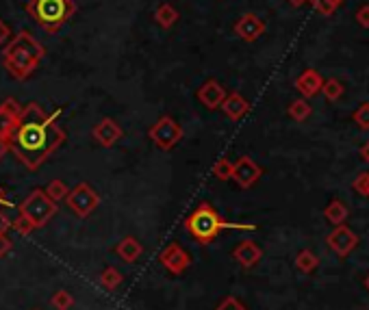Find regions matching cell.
<instances>
[{
    "label": "cell",
    "mask_w": 369,
    "mask_h": 310,
    "mask_svg": "<svg viewBox=\"0 0 369 310\" xmlns=\"http://www.w3.org/2000/svg\"><path fill=\"white\" fill-rule=\"evenodd\" d=\"M57 117L59 113L46 115L38 102H31L22 108V115L5 137L9 152H13L26 170H40L63 145L65 133L57 124Z\"/></svg>",
    "instance_id": "obj_1"
},
{
    "label": "cell",
    "mask_w": 369,
    "mask_h": 310,
    "mask_svg": "<svg viewBox=\"0 0 369 310\" xmlns=\"http://www.w3.org/2000/svg\"><path fill=\"white\" fill-rule=\"evenodd\" d=\"M44 54L46 48L28 31H20L7 42L3 50V65L15 81H26L38 70Z\"/></svg>",
    "instance_id": "obj_2"
},
{
    "label": "cell",
    "mask_w": 369,
    "mask_h": 310,
    "mask_svg": "<svg viewBox=\"0 0 369 310\" xmlns=\"http://www.w3.org/2000/svg\"><path fill=\"white\" fill-rule=\"evenodd\" d=\"M185 230L196 239L200 245H208L211 241H215L220 232L224 230H239V232H254V224H231L220 217V213L211 206L208 202L198 204V209H193V213L185 220Z\"/></svg>",
    "instance_id": "obj_3"
},
{
    "label": "cell",
    "mask_w": 369,
    "mask_h": 310,
    "mask_svg": "<svg viewBox=\"0 0 369 310\" xmlns=\"http://www.w3.org/2000/svg\"><path fill=\"white\" fill-rule=\"evenodd\" d=\"M33 22H38L44 31L57 33L63 24L72 20L76 13L74 0H28L24 5Z\"/></svg>",
    "instance_id": "obj_4"
},
{
    "label": "cell",
    "mask_w": 369,
    "mask_h": 310,
    "mask_svg": "<svg viewBox=\"0 0 369 310\" xmlns=\"http://www.w3.org/2000/svg\"><path fill=\"white\" fill-rule=\"evenodd\" d=\"M20 213L28 217L35 224V228H42L57 215V202H52L44 189H33L28 197L20 204Z\"/></svg>",
    "instance_id": "obj_5"
},
{
    "label": "cell",
    "mask_w": 369,
    "mask_h": 310,
    "mask_svg": "<svg viewBox=\"0 0 369 310\" xmlns=\"http://www.w3.org/2000/svg\"><path fill=\"white\" fill-rule=\"evenodd\" d=\"M148 137L152 139V143L156 145L159 150H172L177 148L183 139V126L174 120L172 115H163L156 120L150 129H148Z\"/></svg>",
    "instance_id": "obj_6"
},
{
    "label": "cell",
    "mask_w": 369,
    "mask_h": 310,
    "mask_svg": "<svg viewBox=\"0 0 369 310\" xmlns=\"http://www.w3.org/2000/svg\"><path fill=\"white\" fill-rule=\"evenodd\" d=\"M65 202H67V209L72 211L76 217L85 220V217H90L98 209L100 195H98V191L92 185H87V182H79L76 187H72L67 191Z\"/></svg>",
    "instance_id": "obj_7"
},
{
    "label": "cell",
    "mask_w": 369,
    "mask_h": 310,
    "mask_svg": "<svg viewBox=\"0 0 369 310\" xmlns=\"http://www.w3.org/2000/svg\"><path fill=\"white\" fill-rule=\"evenodd\" d=\"M326 245L335 252L339 259H347L359 245V234L345 224L335 226V230L326 236Z\"/></svg>",
    "instance_id": "obj_8"
},
{
    "label": "cell",
    "mask_w": 369,
    "mask_h": 310,
    "mask_svg": "<svg viewBox=\"0 0 369 310\" xmlns=\"http://www.w3.org/2000/svg\"><path fill=\"white\" fill-rule=\"evenodd\" d=\"M261 176H263V170L256 165L250 156H241V158H237L233 163V178L231 180H235L241 189L254 187Z\"/></svg>",
    "instance_id": "obj_9"
},
{
    "label": "cell",
    "mask_w": 369,
    "mask_h": 310,
    "mask_svg": "<svg viewBox=\"0 0 369 310\" xmlns=\"http://www.w3.org/2000/svg\"><path fill=\"white\" fill-rule=\"evenodd\" d=\"M161 265L174 273V276H181V273H185L191 265V256L187 254V250L179 243H170L163 252H161V256H159Z\"/></svg>",
    "instance_id": "obj_10"
},
{
    "label": "cell",
    "mask_w": 369,
    "mask_h": 310,
    "mask_svg": "<svg viewBox=\"0 0 369 310\" xmlns=\"http://www.w3.org/2000/svg\"><path fill=\"white\" fill-rule=\"evenodd\" d=\"M265 33V22L256 13H243L235 22V35L243 42H256Z\"/></svg>",
    "instance_id": "obj_11"
},
{
    "label": "cell",
    "mask_w": 369,
    "mask_h": 310,
    "mask_svg": "<svg viewBox=\"0 0 369 310\" xmlns=\"http://www.w3.org/2000/svg\"><path fill=\"white\" fill-rule=\"evenodd\" d=\"M122 135H124L122 126L115 120H111V117L100 120L94 126V131H92V137L102 145V148H113V145L122 139Z\"/></svg>",
    "instance_id": "obj_12"
},
{
    "label": "cell",
    "mask_w": 369,
    "mask_h": 310,
    "mask_svg": "<svg viewBox=\"0 0 369 310\" xmlns=\"http://www.w3.org/2000/svg\"><path fill=\"white\" fill-rule=\"evenodd\" d=\"M198 100H200V104H204L206 108H211V111H215V108H220L222 106V102H224V98H226V89H224V85L220 83V81H206L200 89H198Z\"/></svg>",
    "instance_id": "obj_13"
},
{
    "label": "cell",
    "mask_w": 369,
    "mask_h": 310,
    "mask_svg": "<svg viewBox=\"0 0 369 310\" xmlns=\"http://www.w3.org/2000/svg\"><path fill=\"white\" fill-rule=\"evenodd\" d=\"M233 259H235L243 269H252V267H256V265L261 263L263 250H261L254 241L245 239V241H241V243L233 250Z\"/></svg>",
    "instance_id": "obj_14"
},
{
    "label": "cell",
    "mask_w": 369,
    "mask_h": 310,
    "mask_svg": "<svg viewBox=\"0 0 369 310\" xmlns=\"http://www.w3.org/2000/svg\"><path fill=\"white\" fill-rule=\"evenodd\" d=\"M22 108L24 106H20V102H17L15 98L3 100V104H0V137H7L11 133L17 117L22 115Z\"/></svg>",
    "instance_id": "obj_15"
},
{
    "label": "cell",
    "mask_w": 369,
    "mask_h": 310,
    "mask_svg": "<svg viewBox=\"0 0 369 310\" xmlns=\"http://www.w3.org/2000/svg\"><path fill=\"white\" fill-rule=\"evenodd\" d=\"M222 111H224V115L228 117V120H233V122H237V120H241L245 113L250 111V102L245 100L239 91H233V94H226V98H224V102H222Z\"/></svg>",
    "instance_id": "obj_16"
},
{
    "label": "cell",
    "mask_w": 369,
    "mask_h": 310,
    "mask_svg": "<svg viewBox=\"0 0 369 310\" xmlns=\"http://www.w3.org/2000/svg\"><path fill=\"white\" fill-rule=\"evenodd\" d=\"M322 76H320V72H315V70H304L300 76L295 79V89L300 91L302 98H313V96H318L320 91H322Z\"/></svg>",
    "instance_id": "obj_17"
},
{
    "label": "cell",
    "mask_w": 369,
    "mask_h": 310,
    "mask_svg": "<svg viewBox=\"0 0 369 310\" xmlns=\"http://www.w3.org/2000/svg\"><path fill=\"white\" fill-rule=\"evenodd\" d=\"M115 254L124 263H135L144 254V245L137 236H124V239L115 245Z\"/></svg>",
    "instance_id": "obj_18"
},
{
    "label": "cell",
    "mask_w": 369,
    "mask_h": 310,
    "mask_svg": "<svg viewBox=\"0 0 369 310\" xmlns=\"http://www.w3.org/2000/svg\"><path fill=\"white\" fill-rule=\"evenodd\" d=\"M179 17H181V13L177 11V7L170 5V3H163V5H159L154 9V22L159 24L161 28H165V31L177 24Z\"/></svg>",
    "instance_id": "obj_19"
},
{
    "label": "cell",
    "mask_w": 369,
    "mask_h": 310,
    "mask_svg": "<svg viewBox=\"0 0 369 310\" xmlns=\"http://www.w3.org/2000/svg\"><path fill=\"white\" fill-rule=\"evenodd\" d=\"M347 215H350V211H347V206L341 202V199H330L328 206L324 209V217H326V220H328L332 226L345 224V222H347Z\"/></svg>",
    "instance_id": "obj_20"
},
{
    "label": "cell",
    "mask_w": 369,
    "mask_h": 310,
    "mask_svg": "<svg viewBox=\"0 0 369 310\" xmlns=\"http://www.w3.org/2000/svg\"><path fill=\"white\" fill-rule=\"evenodd\" d=\"M320 267V256L313 250H300L295 256V269L304 273V276H311V273Z\"/></svg>",
    "instance_id": "obj_21"
},
{
    "label": "cell",
    "mask_w": 369,
    "mask_h": 310,
    "mask_svg": "<svg viewBox=\"0 0 369 310\" xmlns=\"http://www.w3.org/2000/svg\"><path fill=\"white\" fill-rule=\"evenodd\" d=\"M287 113H289V117L295 120V122H306V120L311 117V104L306 102V98H297V100H293V102L289 104Z\"/></svg>",
    "instance_id": "obj_22"
},
{
    "label": "cell",
    "mask_w": 369,
    "mask_h": 310,
    "mask_svg": "<svg viewBox=\"0 0 369 310\" xmlns=\"http://www.w3.org/2000/svg\"><path fill=\"white\" fill-rule=\"evenodd\" d=\"M122 280H124V276H122L120 269H115V267H107L100 273V284L107 291H115L122 284Z\"/></svg>",
    "instance_id": "obj_23"
},
{
    "label": "cell",
    "mask_w": 369,
    "mask_h": 310,
    "mask_svg": "<svg viewBox=\"0 0 369 310\" xmlns=\"http://www.w3.org/2000/svg\"><path fill=\"white\" fill-rule=\"evenodd\" d=\"M50 304H52V308H55V310H69L74 306V297H72L69 291L59 288V291H55V295L50 297Z\"/></svg>",
    "instance_id": "obj_24"
},
{
    "label": "cell",
    "mask_w": 369,
    "mask_h": 310,
    "mask_svg": "<svg viewBox=\"0 0 369 310\" xmlns=\"http://www.w3.org/2000/svg\"><path fill=\"white\" fill-rule=\"evenodd\" d=\"M44 191H46V195L52 199V202H61V199H65L69 187L65 185L63 180H50V182H48V187H46Z\"/></svg>",
    "instance_id": "obj_25"
},
{
    "label": "cell",
    "mask_w": 369,
    "mask_h": 310,
    "mask_svg": "<svg viewBox=\"0 0 369 310\" xmlns=\"http://www.w3.org/2000/svg\"><path fill=\"white\" fill-rule=\"evenodd\" d=\"M322 91H324V96H326L330 102H337V100L343 96V85H341V81H337V79H328V81H324Z\"/></svg>",
    "instance_id": "obj_26"
},
{
    "label": "cell",
    "mask_w": 369,
    "mask_h": 310,
    "mask_svg": "<svg viewBox=\"0 0 369 310\" xmlns=\"http://www.w3.org/2000/svg\"><path fill=\"white\" fill-rule=\"evenodd\" d=\"M11 230H15L17 234H20V236H28L31 232H35V230H38V228H35V224L28 220V217L26 215H17L15 217V220L11 222Z\"/></svg>",
    "instance_id": "obj_27"
},
{
    "label": "cell",
    "mask_w": 369,
    "mask_h": 310,
    "mask_svg": "<svg viewBox=\"0 0 369 310\" xmlns=\"http://www.w3.org/2000/svg\"><path fill=\"white\" fill-rule=\"evenodd\" d=\"M213 176H215L218 180H231V178H233V161H228V158L215 161Z\"/></svg>",
    "instance_id": "obj_28"
},
{
    "label": "cell",
    "mask_w": 369,
    "mask_h": 310,
    "mask_svg": "<svg viewBox=\"0 0 369 310\" xmlns=\"http://www.w3.org/2000/svg\"><path fill=\"white\" fill-rule=\"evenodd\" d=\"M352 120H354V124L359 126L361 131H369V102H365V104H361L356 108Z\"/></svg>",
    "instance_id": "obj_29"
},
{
    "label": "cell",
    "mask_w": 369,
    "mask_h": 310,
    "mask_svg": "<svg viewBox=\"0 0 369 310\" xmlns=\"http://www.w3.org/2000/svg\"><path fill=\"white\" fill-rule=\"evenodd\" d=\"M215 310H248V306L241 304L235 295H228V297H224V300L215 306Z\"/></svg>",
    "instance_id": "obj_30"
},
{
    "label": "cell",
    "mask_w": 369,
    "mask_h": 310,
    "mask_svg": "<svg viewBox=\"0 0 369 310\" xmlns=\"http://www.w3.org/2000/svg\"><path fill=\"white\" fill-rule=\"evenodd\" d=\"M354 191L356 193H361L363 197H369V172H363V174H359V178L354 180Z\"/></svg>",
    "instance_id": "obj_31"
},
{
    "label": "cell",
    "mask_w": 369,
    "mask_h": 310,
    "mask_svg": "<svg viewBox=\"0 0 369 310\" xmlns=\"http://www.w3.org/2000/svg\"><path fill=\"white\" fill-rule=\"evenodd\" d=\"M356 24H361L363 28H369V5H363L356 9Z\"/></svg>",
    "instance_id": "obj_32"
},
{
    "label": "cell",
    "mask_w": 369,
    "mask_h": 310,
    "mask_svg": "<svg viewBox=\"0 0 369 310\" xmlns=\"http://www.w3.org/2000/svg\"><path fill=\"white\" fill-rule=\"evenodd\" d=\"M13 38L11 35V28L7 26V22H3V17H0V48L7 46V42Z\"/></svg>",
    "instance_id": "obj_33"
},
{
    "label": "cell",
    "mask_w": 369,
    "mask_h": 310,
    "mask_svg": "<svg viewBox=\"0 0 369 310\" xmlns=\"http://www.w3.org/2000/svg\"><path fill=\"white\" fill-rule=\"evenodd\" d=\"M11 250H13L11 239H7V234H0V259H5Z\"/></svg>",
    "instance_id": "obj_34"
},
{
    "label": "cell",
    "mask_w": 369,
    "mask_h": 310,
    "mask_svg": "<svg viewBox=\"0 0 369 310\" xmlns=\"http://www.w3.org/2000/svg\"><path fill=\"white\" fill-rule=\"evenodd\" d=\"M9 230H11V220L0 211V234H7Z\"/></svg>",
    "instance_id": "obj_35"
},
{
    "label": "cell",
    "mask_w": 369,
    "mask_h": 310,
    "mask_svg": "<svg viewBox=\"0 0 369 310\" xmlns=\"http://www.w3.org/2000/svg\"><path fill=\"white\" fill-rule=\"evenodd\" d=\"M7 152H9V143H7L5 137H0V161L7 156Z\"/></svg>",
    "instance_id": "obj_36"
},
{
    "label": "cell",
    "mask_w": 369,
    "mask_h": 310,
    "mask_svg": "<svg viewBox=\"0 0 369 310\" xmlns=\"http://www.w3.org/2000/svg\"><path fill=\"white\" fill-rule=\"evenodd\" d=\"M361 156H363V161L369 165V141H365V143L361 145Z\"/></svg>",
    "instance_id": "obj_37"
},
{
    "label": "cell",
    "mask_w": 369,
    "mask_h": 310,
    "mask_svg": "<svg viewBox=\"0 0 369 310\" xmlns=\"http://www.w3.org/2000/svg\"><path fill=\"white\" fill-rule=\"evenodd\" d=\"M289 3H291L293 7H302L304 3H309V0H289Z\"/></svg>",
    "instance_id": "obj_38"
},
{
    "label": "cell",
    "mask_w": 369,
    "mask_h": 310,
    "mask_svg": "<svg viewBox=\"0 0 369 310\" xmlns=\"http://www.w3.org/2000/svg\"><path fill=\"white\" fill-rule=\"evenodd\" d=\"M326 3H328V5H332V7H335V9H337V7H339V5L343 3V0H326Z\"/></svg>",
    "instance_id": "obj_39"
},
{
    "label": "cell",
    "mask_w": 369,
    "mask_h": 310,
    "mask_svg": "<svg viewBox=\"0 0 369 310\" xmlns=\"http://www.w3.org/2000/svg\"><path fill=\"white\" fill-rule=\"evenodd\" d=\"M363 286L369 291V273H367V276H365V280H363Z\"/></svg>",
    "instance_id": "obj_40"
},
{
    "label": "cell",
    "mask_w": 369,
    "mask_h": 310,
    "mask_svg": "<svg viewBox=\"0 0 369 310\" xmlns=\"http://www.w3.org/2000/svg\"><path fill=\"white\" fill-rule=\"evenodd\" d=\"M0 204H7V206H9V202H7V199L3 197V193H0Z\"/></svg>",
    "instance_id": "obj_41"
},
{
    "label": "cell",
    "mask_w": 369,
    "mask_h": 310,
    "mask_svg": "<svg viewBox=\"0 0 369 310\" xmlns=\"http://www.w3.org/2000/svg\"><path fill=\"white\" fill-rule=\"evenodd\" d=\"M33 310H40V308H33Z\"/></svg>",
    "instance_id": "obj_42"
}]
</instances>
